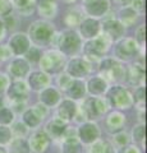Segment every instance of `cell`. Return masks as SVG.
I'll return each instance as SVG.
<instances>
[{"instance_id":"44dd1931","label":"cell","mask_w":147,"mask_h":153,"mask_svg":"<svg viewBox=\"0 0 147 153\" xmlns=\"http://www.w3.org/2000/svg\"><path fill=\"white\" fill-rule=\"evenodd\" d=\"M67 123L64 120H61L60 117H55L53 120H50L46 125V133L50 138H61L67 131Z\"/></svg>"},{"instance_id":"ffe728a7","label":"cell","mask_w":147,"mask_h":153,"mask_svg":"<svg viewBox=\"0 0 147 153\" xmlns=\"http://www.w3.org/2000/svg\"><path fill=\"white\" fill-rule=\"evenodd\" d=\"M64 89L70 100H81L86 93V84L81 79H70Z\"/></svg>"},{"instance_id":"816d5d0a","label":"cell","mask_w":147,"mask_h":153,"mask_svg":"<svg viewBox=\"0 0 147 153\" xmlns=\"http://www.w3.org/2000/svg\"><path fill=\"white\" fill-rule=\"evenodd\" d=\"M0 47H1V46H0Z\"/></svg>"},{"instance_id":"7a4b0ae2","label":"cell","mask_w":147,"mask_h":153,"mask_svg":"<svg viewBox=\"0 0 147 153\" xmlns=\"http://www.w3.org/2000/svg\"><path fill=\"white\" fill-rule=\"evenodd\" d=\"M107 102L113 107L119 108V110H127L133 106V96L128 89H125L122 85H115L111 87L106 93Z\"/></svg>"},{"instance_id":"83f0119b","label":"cell","mask_w":147,"mask_h":153,"mask_svg":"<svg viewBox=\"0 0 147 153\" xmlns=\"http://www.w3.org/2000/svg\"><path fill=\"white\" fill-rule=\"evenodd\" d=\"M137 17H138V13L132 7H124L119 10V22L124 27L133 26L134 22L137 21Z\"/></svg>"},{"instance_id":"bcb514c9","label":"cell","mask_w":147,"mask_h":153,"mask_svg":"<svg viewBox=\"0 0 147 153\" xmlns=\"http://www.w3.org/2000/svg\"><path fill=\"white\" fill-rule=\"evenodd\" d=\"M5 32H7L5 23L0 19V40H3V38H4V36H5Z\"/></svg>"},{"instance_id":"9c48e42d","label":"cell","mask_w":147,"mask_h":153,"mask_svg":"<svg viewBox=\"0 0 147 153\" xmlns=\"http://www.w3.org/2000/svg\"><path fill=\"white\" fill-rule=\"evenodd\" d=\"M47 115V108L45 105H36L32 108H28L23 114V123L28 128H36L39 126L42 119Z\"/></svg>"},{"instance_id":"8fae6325","label":"cell","mask_w":147,"mask_h":153,"mask_svg":"<svg viewBox=\"0 0 147 153\" xmlns=\"http://www.w3.org/2000/svg\"><path fill=\"white\" fill-rule=\"evenodd\" d=\"M78 138L83 144H92L100 137V129L93 123H84L78 128Z\"/></svg>"},{"instance_id":"52a82bcc","label":"cell","mask_w":147,"mask_h":153,"mask_svg":"<svg viewBox=\"0 0 147 153\" xmlns=\"http://www.w3.org/2000/svg\"><path fill=\"white\" fill-rule=\"evenodd\" d=\"M114 54L120 60H131L138 54V45L133 38L122 37L114 49Z\"/></svg>"},{"instance_id":"4fadbf2b","label":"cell","mask_w":147,"mask_h":153,"mask_svg":"<svg viewBox=\"0 0 147 153\" xmlns=\"http://www.w3.org/2000/svg\"><path fill=\"white\" fill-rule=\"evenodd\" d=\"M79 32L82 35L83 38H87V40H91L98 36L101 30V25L97 19L95 18H86L82 19L79 23Z\"/></svg>"},{"instance_id":"8992f818","label":"cell","mask_w":147,"mask_h":153,"mask_svg":"<svg viewBox=\"0 0 147 153\" xmlns=\"http://www.w3.org/2000/svg\"><path fill=\"white\" fill-rule=\"evenodd\" d=\"M107 110L106 101L98 97H90L84 101L82 106V111L88 120H96L100 119Z\"/></svg>"},{"instance_id":"30bf717a","label":"cell","mask_w":147,"mask_h":153,"mask_svg":"<svg viewBox=\"0 0 147 153\" xmlns=\"http://www.w3.org/2000/svg\"><path fill=\"white\" fill-rule=\"evenodd\" d=\"M90 70H91V64L81 57H74L67 64V74L69 76H73L74 79H79L88 75Z\"/></svg>"},{"instance_id":"d590c367","label":"cell","mask_w":147,"mask_h":153,"mask_svg":"<svg viewBox=\"0 0 147 153\" xmlns=\"http://www.w3.org/2000/svg\"><path fill=\"white\" fill-rule=\"evenodd\" d=\"M12 140V130L5 125H0V146H5Z\"/></svg>"},{"instance_id":"277c9868","label":"cell","mask_w":147,"mask_h":153,"mask_svg":"<svg viewBox=\"0 0 147 153\" xmlns=\"http://www.w3.org/2000/svg\"><path fill=\"white\" fill-rule=\"evenodd\" d=\"M59 51L63 55L73 56L81 50V37L72 30H67L61 32L59 37Z\"/></svg>"},{"instance_id":"5bb4252c","label":"cell","mask_w":147,"mask_h":153,"mask_svg":"<svg viewBox=\"0 0 147 153\" xmlns=\"http://www.w3.org/2000/svg\"><path fill=\"white\" fill-rule=\"evenodd\" d=\"M9 49L17 56L26 54V51L30 49V38L25 33H16L9 40Z\"/></svg>"},{"instance_id":"f6af8a7d","label":"cell","mask_w":147,"mask_h":153,"mask_svg":"<svg viewBox=\"0 0 147 153\" xmlns=\"http://www.w3.org/2000/svg\"><path fill=\"white\" fill-rule=\"evenodd\" d=\"M120 153H141V149L137 146H125L122 148Z\"/></svg>"},{"instance_id":"5b68a950","label":"cell","mask_w":147,"mask_h":153,"mask_svg":"<svg viewBox=\"0 0 147 153\" xmlns=\"http://www.w3.org/2000/svg\"><path fill=\"white\" fill-rule=\"evenodd\" d=\"M100 73L104 75V79L111 82H119L124 79L125 68L119 61L114 59H105L100 64Z\"/></svg>"},{"instance_id":"cb8c5ba5","label":"cell","mask_w":147,"mask_h":153,"mask_svg":"<svg viewBox=\"0 0 147 153\" xmlns=\"http://www.w3.org/2000/svg\"><path fill=\"white\" fill-rule=\"evenodd\" d=\"M75 112H77V105L73 102V100H64L58 108L59 117L65 123L72 120L75 116Z\"/></svg>"},{"instance_id":"7bdbcfd3","label":"cell","mask_w":147,"mask_h":153,"mask_svg":"<svg viewBox=\"0 0 147 153\" xmlns=\"http://www.w3.org/2000/svg\"><path fill=\"white\" fill-rule=\"evenodd\" d=\"M9 83H10V80H9V76L4 73H0V94L4 93L8 88Z\"/></svg>"},{"instance_id":"74e56055","label":"cell","mask_w":147,"mask_h":153,"mask_svg":"<svg viewBox=\"0 0 147 153\" xmlns=\"http://www.w3.org/2000/svg\"><path fill=\"white\" fill-rule=\"evenodd\" d=\"M145 135H146L145 124H138L137 126H134V129H133V139H134V142L143 143Z\"/></svg>"},{"instance_id":"4316f807","label":"cell","mask_w":147,"mask_h":153,"mask_svg":"<svg viewBox=\"0 0 147 153\" xmlns=\"http://www.w3.org/2000/svg\"><path fill=\"white\" fill-rule=\"evenodd\" d=\"M107 89V82L101 76H92L87 82V91L93 96H100Z\"/></svg>"},{"instance_id":"9a60e30c","label":"cell","mask_w":147,"mask_h":153,"mask_svg":"<svg viewBox=\"0 0 147 153\" xmlns=\"http://www.w3.org/2000/svg\"><path fill=\"white\" fill-rule=\"evenodd\" d=\"M125 124V115L119 111H113L105 119V129L109 133L115 134L123 130V126Z\"/></svg>"},{"instance_id":"f546056e","label":"cell","mask_w":147,"mask_h":153,"mask_svg":"<svg viewBox=\"0 0 147 153\" xmlns=\"http://www.w3.org/2000/svg\"><path fill=\"white\" fill-rule=\"evenodd\" d=\"M9 153H31V148L26 139H23V138H16L10 143Z\"/></svg>"},{"instance_id":"d4e9b609","label":"cell","mask_w":147,"mask_h":153,"mask_svg":"<svg viewBox=\"0 0 147 153\" xmlns=\"http://www.w3.org/2000/svg\"><path fill=\"white\" fill-rule=\"evenodd\" d=\"M36 5L39 7L41 16L46 18L55 17L58 12V0H36Z\"/></svg>"},{"instance_id":"b9f144b4","label":"cell","mask_w":147,"mask_h":153,"mask_svg":"<svg viewBox=\"0 0 147 153\" xmlns=\"http://www.w3.org/2000/svg\"><path fill=\"white\" fill-rule=\"evenodd\" d=\"M145 35H146V27L145 25H141L138 28H137V31H136V42H137V45H143L145 44Z\"/></svg>"},{"instance_id":"7402d4cb","label":"cell","mask_w":147,"mask_h":153,"mask_svg":"<svg viewBox=\"0 0 147 153\" xmlns=\"http://www.w3.org/2000/svg\"><path fill=\"white\" fill-rule=\"evenodd\" d=\"M109 0H92L87 4H84L87 14L92 17H102L105 16L106 12L109 10Z\"/></svg>"},{"instance_id":"f1b7e54d","label":"cell","mask_w":147,"mask_h":153,"mask_svg":"<svg viewBox=\"0 0 147 153\" xmlns=\"http://www.w3.org/2000/svg\"><path fill=\"white\" fill-rule=\"evenodd\" d=\"M63 153H82V146H81L77 138L72 135H65Z\"/></svg>"},{"instance_id":"6da1fadb","label":"cell","mask_w":147,"mask_h":153,"mask_svg":"<svg viewBox=\"0 0 147 153\" xmlns=\"http://www.w3.org/2000/svg\"><path fill=\"white\" fill-rule=\"evenodd\" d=\"M54 26L46 21H36L30 26L28 38L36 45H46L51 41L54 36Z\"/></svg>"},{"instance_id":"d6a6232c","label":"cell","mask_w":147,"mask_h":153,"mask_svg":"<svg viewBox=\"0 0 147 153\" xmlns=\"http://www.w3.org/2000/svg\"><path fill=\"white\" fill-rule=\"evenodd\" d=\"M14 5H17V8L19 9V12L25 16H28L34 12V4L32 0H13L12 1Z\"/></svg>"},{"instance_id":"ba28073f","label":"cell","mask_w":147,"mask_h":153,"mask_svg":"<svg viewBox=\"0 0 147 153\" xmlns=\"http://www.w3.org/2000/svg\"><path fill=\"white\" fill-rule=\"evenodd\" d=\"M109 50V38L106 36L104 37H95L91 38L86 42V45L83 47V51L88 57H102Z\"/></svg>"},{"instance_id":"f35d334b","label":"cell","mask_w":147,"mask_h":153,"mask_svg":"<svg viewBox=\"0 0 147 153\" xmlns=\"http://www.w3.org/2000/svg\"><path fill=\"white\" fill-rule=\"evenodd\" d=\"M13 10L12 0H0V17H8Z\"/></svg>"},{"instance_id":"ee69618b","label":"cell","mask_w":147,"mask_h":153,"mask_svg":"<svg viewBox=\"0 0 147 153\" xmlns=\"http://www.w3.org/2000/svg\"><path fill=\"white\" fill-rule=\"evenodd\" d=\"M131 4H132V8H133L137 13H143L145 0H131Z\"/></svg>"},{"instance_id":"484cf974","label":"cell","mask_w":147,"mask_h":153,"mask_svg":"<svg viewBox=\"0 0 147 153\" xmlns=\"http://www.w3.org/2000/svg\"><path fill=\"white\" fill-rule=\"evenodd\" d=\"M40 101L45 106H55L60 101V93L53 87H46L41 91L40 93Z\"/></svg>"},{"instance_id":"4dcf8cb0","label":"cell","mask_w":147,"mask_h":153,"mask_svg":"<svg viewBox=\"0 0 147 153\" xmlns=\"http://www.w3.org/2000/svg\"><path fill=\"white\" fill-rule=\"evenodd\" d=\"M88 153H114V147L107 140H96L88 148Z\"/></svg>"},{"instance_id":"e575fe53","label":"cell","mask_w":147,"mask_h":153,"mask_svg":"<svg viewBox=\"0 0 147 153\" xmlns=\"http://www.w3.org/2000/svg\"><path fill=\"white\" fill-rule=\"evenodd\" d=\"M128 142H129V135L125 133V131H118L114 134V143H115V146L118 148H123L128 144Z\"/></svg>"},{"instance_id":"ab89813d","label":"cell","mask_w":147,"mask_h":153,"mask_svg":"<svg viewBox=\"0 0 147 153\" xmlns=\"http://www.w3.org/2000/svg\"><path fill=\"white\" fill-rule=\"evenodd\" d=\"M145 100H146V88L145 87H138L136 89V92H134L133 102L143 106V105H145Z\"/></svg>"},{"instance_id":"7c38bea8","label":"cell","mask_w":147,"mask_h":153,"mask_svg":"<svg viewBox=\"0 0 147 153\" xmlns=\"http://www.w3.org/2000/svg\"><path fill=\"white\" fill-rule=\"evenodd\" d=\"M5 92L9 100H12L13 102H25L28 97V87L22 80H16V82L9 83Z\"/></svg>"},{"instance_id":"681fc988","label":"cell","mask_w":147,"mask_h":153,"mask_svg":"<svg viewBox=\"0 0 147 153\" xmlns=\"http://www.w3.org/2000/svg\"><path fill=\"white\" fill-rule=\"evenodd\" d=\"M64 1H67V3H74V1H77V0H64Z\"/></svg>"},{"instance_id":"60d3db41","label":"cell","mask_w":147,"mask_h":153,"mask_svg":"<svg viewBox=\"0 0 147 153\" xmlns=\"http://www.w3.org/2000/svg\"><path fill=\"white\" fill-rule=\"evenodd\" d=\"M12 130L17 134L18 138H23V137H25L26 134H27V125H26L25 123L22 124L21 121H19V123H16Z\"/></svg>"},{"instance_id":"e0dca14e","label":"cell","mask_w":147,"mask_h":153,"mask_svg":"<svg viewBox=\"0 0 147 153\" xmlns=\"http://www.w3.org/2000/svg\"><path fill=\"white\" fill-rule=\"evenodd\" d=\"M51 138L47 135L46 131H36L30 139V148L36 153L45 152L50 147Z\"/></svg>"},{"instance_id":"f907efd6","label":"cell","mask_w":147,"mask_h":153,"mask_svg":"<svg viewBox=\"0 0 147 153\" xmlns=\"http://www.w3.org/2000/svg\"><path fill=\"white\" fill-rule=\"evenodd\" d=\"M90 1H92V0H83V3H84V4H87V3H90Z\"/></svg>"},{"instance_id":"1f68e13d","label":"cell","mask_w":147,"mask_h":153,"mask_svg":"<svg viewBox=\"0 0 147 153\" xmlns=\"http://www.w3.org/2000/svg\"><path fill=\"white\" fill-rule=\"evenodd\" d=\"M64 23L67 25L68 27H75V26H78L81 21H82V18H81V14L78 12H75V10H69L67 12V14L64 16Z\"/></svg>"},{"instance_id":"ac0fdd59","label":"cell","mask_w":147,"mask_h":153,"mask_svg":"<svg viewBox=\"0 0 147 153\" xmlns=\"http://www.w3.org/2000/svg\"><path fill=\"white\" fill-rule=\"evenodd\" d=\"M145 78V66L142 64H133L131 65L128 69H125V75L124 79H127V82L131 85H140L143 82Z\"/></svg>"},{"instance_id":"7dc6e473","label":"cell","mask_w":147,"mask_h":153,"mask_svg":"<svg viewBox=\"0 0 147 153\" xmlns=\"http://www.w3.org/2000/svg\"><path fill=\"white\" fill-rule=\"evenodd\" d=\"M116 4H119V5H123V7H125L128 5V4H131V0H114Z\"/></svg>"},{"instance_id":"8d00e7d4","label":"cell","mask_w":147,"mask_h":153,"mask_svg":"<svg viewBox=\"0 0 147 153\" xmlns=\"http://www.w3.org/2000/svg\"><path fill=\"white\" fill-rule=\"evenodd\" d=\"M41 51L37 47H31L26 51V60L27 61H32V63H39L41 59Z\"/></svg>"},{"instance_id":"d6986e66","label":"cell","mask_w":147,"mask_h":153,"mask_svg":"<svg viewBox=\"0 0 147 153\" xmlns=\"http://www.w3.org/2000/svg\"><path fill=\"white\" fill-rule=\"evenodd\" d=\"M28 84L32 91H42L50 84V76L45 71H32L28 76Z\"/></svg>"},{"instance_id":"3957f363","label":"cell","mask_w":147,"mask_h":153,"mask_svg":"<svg viewBox=\"0 0 147 153\" xmlns=\"http://www.w3.org/2000/svg\"><path fill=\"white\" fill-rule=\"evenodd\" d=\"M39 63L41 65L42 71L49 73V74H54V73H59L60 70H63L65 59H64V55L60 51L49 50L45 54L41 55V59Z\"/></svg>"},{"instance_id":"c3c4849f","label":"cell","mask_w":147,"mask_h":153,"mask_svg":"<svg viewBox=\"0 0 147 153\" xmlns=\"http://www.w3.org/2000/svg\"><path fill=\"white\" fill-rule=\"evenodd\" d=\"M0 153H7V151L4 149V148H1V147H0Z\"/></svg>"},{"instance_id":"836d02e7","label":"cell","mask_w":147,"mask_h":153,"mask_svg":"<svg viewBox=\"0 0 147 153\" xmlns=\"http://www.w3.org/2000/svg\"><path fill=\"white\" fill-rule=\"evenodd\" d=\"M14 120V112L12 108H0V125H9Z\"/></svg>"},{"instance_id":"2e32d148","label":"cell","mask_w":147,"mask_h":153,"mask_svg":"<svg viewBox=\"0 0 147 153\" xmlns=\"http://www.w3.org/2000/svg\"><path fill=\"white\" fill-rule=\"evenodd\" d=\"M102 30L106 33V37L111 41H118L124 36V26L115 19H107L104 22Z\"/></svg>"},{"instance_id":"603a6c76","label":"cell","mask_w":147,"mask_h":153,"mask_svg":"<svg viewBox=\"0 0 147 153\" xmlns=\"http://www.w3.org/2000/svg\"><path fill=\"white\" fill-rule=\"evenodd\" d=\"M30 71V64L26 59H14L10 64H9V73L14 78H23L26 76Z\"/></svg>"}]
</instances>
